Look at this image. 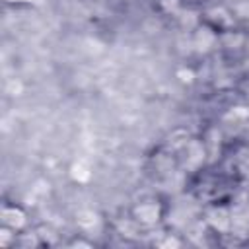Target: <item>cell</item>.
<instances>
[{
  "mask_svg": "<svg viewBox=\"0 0 249 249\" xmlns=\"http://www.w3.org/2000/svg\"><path fill=\"white\" fill-rule=\"evenodd\" d=\"M165 216V210H163V204L156 198H144L140 202H136L132 208H130V218L142 228V230H152L156 226L161 224Z\"/></svg>",
  "mask_w": 249,
  "mask_h": 249,
  "instance_id": "6da1fadb",
  "label": "cell"
},
{
  "mask_svg": "<svg viewBox=\"0 0 249 249\" xmlns=\"http://www.w3.org/2000/svg\"><path fill=\"white\" fill-rule=\"evenodd\" d=\"M179 161L185 171H198L208 161V150H206L204 140L189 138L179 148Z\"/></svg>",
  "mask_w": 249,
  "mask_h": 249,
  "instance_id": "7a4b0ae2",
  "label": "cell"
},
{
  "mask_svg": "<svg viewBox=\"0 0 249 249\" xmlns=\"http://www.w3.org/2000/svg\"><path fill=\"white\" fill-rule=\"evenodd\" d=\"M204 226L220 235H230L233 231V210L226 204H212L204 210Z\"/></svg>",
  "mask_w": 249,
  "mask_h": 249,
  "instance_id": "3957f363",
  "label": "cell"
},
{
  "mask_svg": "<svg viewBox=\"0 0 249 249\" xmlns=\"http://www.w3.org/2000/svg\"><path fill=\"white\" fill-rule=\"evenodd\" d=\"M191 47L198 54H210L218 47V31L202 21L196 29L191 31Z\"/></svg>",
  "mask_w": 249,
  "mask_h": 249,
  "instance_id": "277c9868",
  "label": "cell"
},
{
  "mask_svg": "<svg viewBox=\"0 0 249 249\" xmlns=\"http://www.w3.org/2000/svg\"><path fill=\"white\" fill-rule=\"evenodd\" d=\"M202 21L208 23L210 27H214V29L220 33V31L231 29V27L235 25V16H233L231 8L222 6V4H214V6H210V8L204 10Z\"/></svg>",
  "mask_w": 249,
  "mask_h": 249,
  "instance_id": "5b68a950",
  "label": "cell"
},
{
  "mask_svg": "<svg viewBox=\"0 0 249 249\" xmlns=\"http://www.w3.org/2000/svg\"><path fill=\"white\" fill-rule=\"evenodd\" d=\"M0 220H2V226L21 233L27 230L29 226V218H27V212L18 206V204H4L2 210H0Z\"/></svg>",
  "mask_w": 249,
  "mask_h": 249,
  "instance_id": "8992f818",
  "label": "cell"
},
{
  "mask_svg": "<svg viewBox=\"0 0 249 249\" xmlns=\"http://www.w3.org/2000/svg\"><path fill=\"white\" fill-rule=\"evenodd\" d=\"M245 43H247V35L243 31L235 29V27L218 33V47H222L224 51H239V49H245Z\"/></svg>",
  "mask_w": 249,
  "mask_h": 249,
  "instance_id": "52a82bcc",
  "label": "cell"
},
{
  "mask_svg": "<svg viewBox=\"0 0 249 249\" xmlns=\"http://www.w3.org/2000/svg\"><path fill=\"white\" fill-rule=\"evenodd\" d=\"M99 224H101V218H99V214H97L95 210H91V208H82V210L76 212V226H78L82 231H88V233H89V231L97 230Z\"/></svg>",
  "mask_w": 249,
  "mask_h": 249,
  "instance_id": "ba28073f",
  "label": "cell"
},
{
  "mask_svg": "<svg viewBox=\"0 0 249 249\" xmlns=\"http://www.w3.org/2000/svg\"><path fill=\"white\" fill-rule=\"evenodd\" d=\"M70 177H72V181L74 183H80V185H86V183H89L91 181V177H93V171H91V165L86 161V160H76V161H72V165H70Z\"/></svg>",
  "mask_w": 249,
  "mask_h": 249,
  "instance_id": "9c48e42d",
  "label": "cell"
},
{
  "mask_svg": "<svg viewBox=\"0 0 249 249\" xmlns=\"http://www.w3.org/2000/svg\"><path fill=\"white\" fill-rule=\"evenodd\" d=\"M224 119L230 121V123H243V121L249 119V107L247 105H233V107L228 109Z\"/></svg>",
  "mask_w": 249,
  "mask_h": 249,
  "instance_id": "30bf717a",
  "label": "cell"
},
{
  "mask_svg": "<svg viewBox=\"0 0 249 249\" xmlns=\"http://www.w3.org/2000/svg\"><path fill=\"white\" fill-rule=\"evenodd\" d=\"M154 245H158V247H165V249H177V247H181L183 245V239H179L175 233H161V237H158L156 241H154Z\"/></svg>",
  "mask_w": 249,
  "mask_h": 249,
  "instance_id": "8fae6325",
  "label": "cell"
},
{
  "mask_svg": "<svg viewBox=\"0 0 249 249\" xmlns=\"http://www.w3.org/2000/svg\"><path fill=\"white\" fill-rule=\"evenodd\" d=\"M158 8L165 14V16H179V12L183 10L181 0H158Z\"/></svg>",
  "mask_w": 249,
  "mask_h": 249,
  "instance_id": "7c38bea8",
  "label": "cell"
},
{
  "mask_svg": "<svg viewBox=\"0 0 249 249\" xmlns=\"http://www.w3.org/2000/svg\"><path fill=\"white\" fill-rule=\"evenodd\" d=\"M35 231H37V237H39L41 245H54V243H56V233H54L51 228L41 226V228H37Z\"/></svg>",
  "mask_w": 249,
  "mask_h": 249,
  "instance_id": "4fadbf2b",
  "label": "cell"
},
{
  "mask_svg": "<svg viewBox=\"0 0 249 249\" xmlns=\"http://www.w3.org/2000/svg\"><path fill=\"white\" fill-rule=\"evenodd\" d=\"M175 78H177L181 84H185V86H191V84H195V80H196V74H195V70H193L191 66H181V68L175 72Z\"/></svg>",
  "mask_w": 249,
  "mask_h": 249,
  "instance_id": "5bb4252c",
  "label": "cell"
},
{
  "mask_svg": "<svg viewBox=\"0 0 249 249\" xmlns=\"http://www.w3.org/2000/svg\"><path fill=\"white\" fill-rule=\"evenodd\" d=\"M231 12H233L235 18H239L243 21H249V0H235Z\"/></svg>",
  "mask_w": 249,
  "mask_h": 249,
  "instance_id": "9a60e30c",
  "label": "cell"
},
{
  "mask_svg": "<svg viewBox=\"0 0 249 249\" xmlns=\"http://www.w3.org/2000/svg\"><path fill=\"white\" fill-rule=\"evenodd\" d=\"M70 247H91V241H86V239H74L70 241Z\"/></svg>",
  "mask_w": 249,
  "mask_h": 249,
  "instance_id": "2e32d148",
  "label": "cell"
},
{
  "mask_svg": "<svg viewBox=\"0 0 249 249\" xmlns=\"http://www.w3.org/2000/svg\"><path fill=\"white\" fill-rule=\"evenodd\" d=\"M187 2H191V4H202V2H206V0H187Z\"/></svg>",
  "mask_w": 249,
  "mask_h": 249,
  "instance_id": "e0dca14e",
  "label": "cell"
},
{
  "mask_svg": "<svg viewBox=\"0 0 249 249\" xmlns=\"http://www.w3.org/2000/svg\"><path fill=\"white\" fill-rule=\"evenodd\" d=\"M10 2H16V4H25V2H31V0H10Z\"/></svg>",
  "mask_w": 249,
  "mask_h": 249,
  "instance_id": "ac0fdd59",
  "label": "cell"
},
{
  "mask_svg": "<svg viewBox=\"0 0 249 249\" xmlns=\"http://www.w3.org/2000/svg\"><path fill=\"white\" fill-rule=\"evenodd\" d=\"M245 51L249 53V35H247V43H245Z\"/></svg>",
  "mask_w": 249,
  "mask_h": 249,
  "instance_id": "d6986e66",
  "label": "cell"
}]
</instances>
